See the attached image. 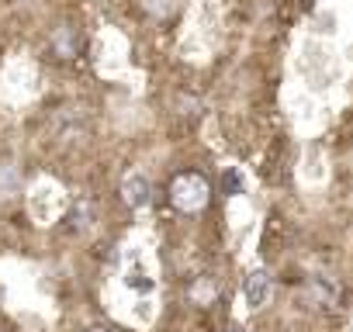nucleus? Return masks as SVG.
Listing matches in <instances>:
<instances>
[{
	"label": "nucleus",
	"instance_id": "f257e3e1",
	"mask_svg": "<svg viewBox=\"0 0 353 332\" xmlns=\"http://www.w3.org/2000/svg\"><path fill=\"white\" fill-rule=\"evenodd\" d=\"M170 205L184 215H198L212 205V184L208 177L194 174V170H184L170 180Z\"/></svg>",
	"mask_w": 353,
	"mask_h": 332
},
{
	"label": "nucleus",
	"instance_id": "f03ea898",
	"mask_svg": "<svg viewBox=\"0 0 353 332\" xmlns=\"http://www.w3.org/2000/svg\"><path fill=\"white\" fill-rule=\"evenodd\" d=\"M305 294H308V301H312L315 308H322V311H332V308H339V301H343V287H339V280L329 277V273L312 277V280L305 284Z\"/></svg>",
	"mask_w": 353,
	"mask_h": 332
},
{
	"label": "nucleus",
	"instance_id": "7ed1b4c3",
	"mask_svg": "<svg viewBox=\"0 0 353 332\" xmlns=\"http://www.w3.org/2000/svg\"><path fill=\"white\" fill-rule=\"evenodd\" d=\"M121 201L132 208V211H142L152 205V184L145 180V174H128L121 180Z\"/></svg>",
	"mask_w": 353,
	"mask_h": 332
},
{
	"label": "nucleus",
	"instance_id": "20e7f679",
	"mask_svg": "<svg viewBox=\"0 0 353 332\" xmlns=\"http://www.w3.org/2000/svg\"><path fill=\"white\" fill-rule=\"evenodd\" d=\"M243 294H246V304H250L253 311L267 308V301H270V294H274L270 273H267V270H253V273L246 277V284H243Z\"/></svg>",
	"mask_w": 353,
	"mask_h": 332
},
{
	"label": "nucleus",
	"instance_id": "39448f33",
	"mask_svg": "<svg viewBox=\"0 0 353 332\" xmlns=\"http://www.w3.org/2000/svg\"><path fill=\"white\" fill-rule=\"evenodd\" d=\"M188 298H191V304L208 308V304L219 298V280H215V277H198V280L188 287Z\"/></svg>",
	"mask_w": 353,
	"mask_h": 332
},
{
	"label": "nucleus",
	"instance_id": "423d86ee",
	"mask_svg": "<svg viewBox=\"0 0 353 332\" xmlns=\"http://www.w3.org/2000/svg\"><path fill=\"white\" fill-rule=\"evenodd\" d=\"M77 49H80V42H77L73 28H70V25H59V28L52 32V52H56L59 59H73Z\"/></svg>",
	"mask_w": 353,
	"mask_h": 332
},
{
	"label": "nucleus",
	"instance_id": "0eeeda50",
	"mask_svg": "<svg viewBox=\"0 0 353 332\" xmlns=\"http://www.w3.org/2000/svg\"><path fill=\"white\" fill-rule=\"evenodd\" d=\"M94 218H97V208H94L87 198H80V201L73 205V211L66 215V222H70L73 232H87V229L94 225Z\"/></svg>",
	"mask_w": 353,
	"mask_h": 332
},
{
	"label": "nucleus",
	"instance_id": "6e6552de",
	"mask_svg": "<svg viewBox=\"0 0 353 332\" xmlns=\"http://www.w3.org/2000/svg\"><path fill=\"white\" fill-rule=\"evenodd\" d=\"M18 187H21L18 166H14V163H0V201H4V198H14Z\"/></svg>",
	"mask_w": 353,
	"mask_h": 332
},
{
	"label": "nucleus",
	"instance_id": "1a4fd4ad",
	"mask_svg": "<svg viewBox=\"0 0 353 332\" xmlns=\"http://www.w3.org/2000/svg\"><path fill=\"white\" fill-rule=\"evenodd\" d=\"M142 8H145V14H152V18H166V14L176 8V0H142Z\"/></svg>",
	"mask_w": 353,
	"mask_h": 332
},
{
	"label": "nucleus",
	"instance_id": "9d476101",
	"mask_svg": "<svg viewBox=\"0 0 353 332\" xmlns=\"http://www.w3.org/2000/svg\"><path fill=\"white\" fill-rule=\"evenodd\" d=\"M222 184H225V194H243V177H239V170H229V174L222 177Z\"/></svg>",
	"mask_w": 353,
	"mask_h": 332
},
{
	"label": "nucleus",
	"instance_id": "9b49d317",
	"mask_svg": "<svg viewBox=\"0 0 353 332\" xmlns=\"http://www.w3.org/2000/svg\"><path fill=\"white\" fill-rule=\"evenodd\" d=\"M225 332H250V329H246V325H229Z\"/></svg>",
	"mask_w": 353,
	"mask_h": 332
},
{
	"label": "nucleus",
	"instance_id": "f8f14e48",
	"mask_svg": "<svg viewBox=\"0 0 353 332\" xmlns=\"http://www.w3.org/2000/svg\"><path fill=\"white\" fill-rule=\"evenodd\" d=\"M87 332H114V329H104V325H94V329H87Z\"/></svg>",
	"mask_w": 353,
	"mask_h": 332
}]
</instances>
